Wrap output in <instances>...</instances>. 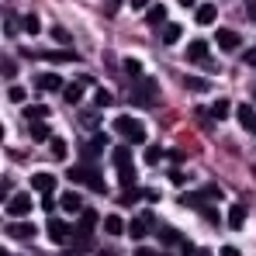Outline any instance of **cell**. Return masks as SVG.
Instances as JSON below:
<instances>
[{"label": "cell", "instance_id": "1", "mask_svg": "<svg viewBox=\"0 0 256 256\" xmlns=\"http://www.w3.org/2000/svg\"><path fill=\"white\" fill-rule=\"evenodd\" d=\"M114 132L122 135V138H128V142H146L149 135H146V125L138 122V118H132V114H118L114 118Z\"/></svg>", "mask_w": 256, "mask_h": 256}, {"label": "cell", "instance_id": "2", "mask_svg": "<svg viewBox=\"0 0 256 256\" xmlns=\"http://www.w3.org/2000/svg\"><path fill=\"white\" fill-rule=\"evenodd\" d=\"M70 180L86 184L94 194H104V190H108V187H104V176L97 173V166H70Z\"/></svg>", "mask_w": 256, "mask_h": 256}, {"label": "cell", "instance_id": "3", "mask_svg": "<svg viewBox=\"0 0 256 256\" xmlns=\"http://www.w3.org/2000/svg\"><path fill=\"white\" fill-rule=\"evenodd\" d=\"M187 59H190V62H201L208 73H214V70H218V62H214V59H208V42H201V38L187 45Z\"/></svg>", "mask_w": 256, "mask_h": 256}, {"label": "cell", "instance_id": "4", "mask_svg": "<svg viewBox=\"0 0 256 256\" xmlns=\"http://www.w3.org/2000/svg\"><path fill=\"white\" fill-rule=\"evenodd\" d=\"M97 222H100V214L94 212V208H84V212H80V222H76V236H80V242H86V239L94 236Z\"/></svg>", "mask_w": 256, "mask_h": 256}, {"label": "cell", "instance_id": "5", "mask_svg": "<svg viewBox=\"0 0 256 256\" xmlns=\"http://www.w3.org/2000/svg\"><path fill=\"white\" fill-rule=\"evenodd\" d=\"M152 228H156V218L146 212V214H138V218H135V222L128 225V236H132V239H146V236H149Z\"/></svg>", "mask_w": 256, "mask_h": 256}, {"label": "cell", "instance_id": "6", "mask_svg": "<svg viewBox=\"0 0 256 256\" xmlns=\"http://www.w3.org/2000/svg\"><path fill=\"white\" fill-rule=\"evenodd\" d=\"M156 97H160V90H156L152 80H138V86L132 90V100H135V104H152Z\"/></svg>", "mask_w": 256, "mask_h": 256}, {"label": "cell", "instance_id": "7", "mask_svg": "<svg viewBox=\"0 0 256 256\" xmlns=\"http://www.w3.org/2000/svg\"><path fill=\"white\" fill-rule=\"evenodd\" d=\"M7 212L14 214V218L28 214V212H32V194H14V198L7 201Z\"/></svg>", "mask_w": 256, "mask_h": 256}, {"label": "cell", "instance_id": "8", "mask_svg": "<svg viewBox=\"0 0 256 256\" xmlns=\"http://www.w3.org/2000/svg\"><path fill=\"white\" fill-rule=\"evenodd\" d=\"M7 236L10 239H32L35 236V222H10L7 225Z\"/></svg>", "mask_w": 256, "mask_h": 256}, {"label": "cell", "instance_id": "9", "mask_svg": "<svg viewBox=\"0 0 256 256\" xmlns=\"http://www.w3.org/2000/svg\"><path fill=\"white\" fill-rule=\"evenodd\" d=\"M73 236V225L70 222H48V239L52 242H66Z\"/></svg>", "mask_w": 256, "mask_h": 256}, {"label": "cell", "instance_id": "10", "mask_svg": "<svg viewBox=\"0 0 256 256\" xmlns=\"http://www.w3.org/2000/svg\"><path fill=\"white\" fill-rule=\"evenodd\" d=\"M84 90H86V80H73V84H66V90H62V100L66 104H80Z\"/></svg>", "mask_w": 256, "mask_h": 256}, {"label": "cell", "instance_id": "11", "mask_svg": "<svg viewBox=\"0 0 256 256\" xmlns=\"http://www.w3.org/2000/svg\"><path fill=\"white\" fill-rule=\"evenodd\" d=\"M32 187H35L38 194H52V190H56V176H52V173H35V176H32Z\"/></svg>", "mask_w": 256, "mask_h": 256}, {"label": "cell", "instance_id": "12", "mask_svg": "<svg viewBox=\"0 0 256 256\" xmlns=\"http://www.w3.org/2000/svg\"><path fill=\"white\" fill-rule=\"evenodd\" d=\"M118 166V180H122V187H135V166H132V160H125V163H114Z\"/></svg>", "mask_w": 256, "mask_h": 256}, {"label": "cell", "instance_id": "13", "mask_svg": "<svg viewBox=\"0 0 256 256\" xmlns=\"http://www.w3.org/2000/svg\"><path fill=\"white\" fill-rule=\"evenodd\" d=\"M104 232H108V236H122V232H128V225L118 218V212H114V214L104 218Z\"/></svg>", "mask_w": 256, "mask_h": 256}, {"label": "cell", "instance_id": "14", "mask_svg": "<svg viewBox=\"0 0 256 256\" xmlns=\"http://www.w3.org/2000/svg\"><path fill=\"white\" fill-rule=\"evenodd\" d=\"M246 225V204H232L228 208V228H242Z\"/></svg>", "mask_w": 256, "mask_h": 256}, {"label": "cell", "instance_id": "15", "mask_svg": "<svg viewBox=\"0 0 256 256\" xmlns=\"http://www.w3.org/2000/svg\"><path fill=\"white\" fill-rule=\"evenodd\" d=\"M236 114H239L242 128H250V132H253V125H256V111H253V104H239V108H236Z\"/></svg>", "mask_w": 256, "mask_h": 256}, {"label": "cell", "instance_id": "16", "mask_svg": "<svg viewBox=\"0 0 256 256\" xmlns=\"http://www.w3.org/2000/svg\"><path fill=\"white\" fill-rule=\"evenodd\" d=\"M194 18H198V24H212L214 18H218V10H214V4H201L194 10Z\"/></svg>", "mask_w": 256, "mask_h": 256}, {"label": "cell", "instance_id": "17", "mask_svg": "<svg viewBox=\"0 0 256 256\" xmlns=\"http://www.w3.org/2000/svg\"><path fill=\"white\" fill-rule=\"evenodd\" d=\"M163 21H166V7L163 4H152L146 10V24H163Z\"/></svg>", "mask_w": 256, "mask_h": 256}, {"label": "cell", "instance_id": "18", "mask_svg": "<svg viewBox=\"0 0 256 256\" xmlns=\"http://www.w3.org/2000/svg\"><path fill=\"white\" fill-rule=\"evenodd\" d=\"M104 146H108V135H100V132H97V135H94V142H86V146H84V156H86V160H90V156H97Z\"/></svg>", "mask_w": 256, "mask_h": 256}, {"label": "cell", "instance_id": "19", "mask_svg": "<svg viewBox=\"0 0 256 256\" xmlns=\"http://www.w3.org/2000/svg\"><path fill=\"white\" fill-rule=\"evenodd\" d=\"M24 118H28V122H45V118H48V108H45V104H28V108H24Z\"/></svg>", "mask_w": 256, "mask_h": 256}, {"label": "cell", "instance_id": "20", "mask_svg": "<svg viewBox=\"0 0 256 256\" xmlns=\"http://www.w3.org/2000/svg\"><path fill=\"white\" fill-rule=\"evenodd\" d=\"M218 45L228 52V48H236V45H239V35H236V32H228V28H218Z\"/></svg>", "mask_w": 256, "mask_h": 256}, {"label": "cell", "instance_id": "21", "mask_svg": "<svg viewBox=\"0 0 256 256\" xmlns=\"http://www.w3.org/2000/svg\"><path fill=\"white\" fill-rule=\"evenodd\" d=\"M62 212H84V198L80 194H62Z\"/></svg>", "mask_w": 256, "mask_h": 256}, {"label": "cell", "instance_id": "22", "mask_svg": "<svg viewBox=\"0 0 256 256\" xmlns=\"http://www.w3.org/2000/svg\"><path fill=\"white\" fill-rule=\"evenodd\" d=\"M180 24H163V45H173V42H180Z\"/></svg>", "mask_w": 256, "mask_h": 256}, {"label": "cell", "instance_id": "23", "mask_svg": "<svg viewBox=\"0 0 256 256\" xmlns=\"http://www.w3.org/2000/svg\"><path fill=\"white\" fill-rule=\"evenodd\" d=\"M228 111H232V104L222 97V100H214V108H212V118L214 122H222V118H228Z\"/></svg>", "mask_w": 256, "mask_h": 256}, {"label": "cell", "instance_id": "24", "mask_svg": "<svg viewBox=\"0 0 256 256\" xmlns=\"http://www.w3.org/2000/svg\"><path fill=\"white\" fill-rule=\"evenodd\" d=\"M32 138H35V142H48V138H52V135H48V125H45V122H32Z\"/></svg>", "mask_w": 256, "mask_h": 256}, {"label": "cell", "instance_id": "25", "mask_svg": "<svg viewBox=\"0 0 256 256\" xmlns=\"http://www.w3.org/2000/svg\"><path fill=\"white\" fill-rule=\"evenodd\" d=\"M38 86H42V90H59L62 80H59L56 73H42V76H38Z\"/></svg>", "mask_w": 256, "mask_h": 256}, {"label": "cell", "instance_id": "26", "mask_svg": "<svg viewBox=\"0 0 256 256\" xmlns=\"http://www.w3.org/2000/svg\"><path fill=\"white\" fill-rule=\"evenodd\" d=\"M160 242H163V246L180 242V232H176V228H160Z\"/></svg>", "mask_w": 256, "mask_h": 256}, {"label": "cell", "instance_id": "27", "mask_svg": "<svg viewBox=\"0 0 256 256\" xmlns=\"http://www.w3.org/2000/svg\"><path fill=\"white\" fill-rule=\"evenodd\" d=\"M24 32H28V35H38V32H42V21H38L35 14H28V18H24Z\"/></svg>", "mask_w": 256, "mask_h": 256}, {"label": "cell", "instance_id": "28", "mask_svg": "<svg viewBox=\"0 0 256 256\" xmlns=\"http://www.w3.org/2000/svg\"><path fill=\"white\" fill-rule=\"evenodd\" d=\"M45 59H52V62H73L80 56H73V52H45Z\"/></svg>", "mask_w": 256, "mask_h": 256}, {"label": "cell", "instance_id": "29", "mask_svg": "<svg viewBox=\"0 0 256 256\" xmlns=\"http://www.w3.org/2000/svg\"><path fill=\"white\" fill-rule=\"evenodd\" d=\"M125 73L138 80V76H142V62H138V59H125Z\"/></svg>", "mask_w": 256, "mask_h": 256}, {"label": "cell", "instance_id": "30", "mask_svg": "<svg viewBox=\"0 0 256 256\" xmlns=\"http://www.w3.org/2000/svg\"><path fill=\"white\" fill-rule=\"evenodd\" d=\"M0 73H4L7 80H10V76H18V62H14V59H7V62H0Z\"/></svg>", "mask_w": 256, "mask_h": 256}, {"label": "cell", "instance_id": "31", "mask_svg": "<svg viewBox=\"0 0 256 256\" xmlns=\"http://www.w3.org/2000/svg\"><path fill=\"white\" fill-rule=\"evenodd\" d=\"M160 160H163V149L149 146V149H146V163H160Z\"/></svg>", "mask_w": 256, "mask_h": 256}, {"label": "cell", "instance_id": "32", "mask_svg": "<svg viewBox=\"0 0 256 256\" xmlns=\"http://www.w3.org/2000/svg\"><path fill=\"white\" fill-rule=\"evenodd\" d=\"M111 156H114V163H125V160H132V152H128V146H118V149H114Z\"/></svg>", "mask_w": 256, "mask_h": 256}, {"label": "cell", "instance_id": "33", "mask_svg": "<svg viewBox=\"0 0 256 256\" xmlns=\"http://www.w3.org/2000/svg\"><path fill=\"white\" fill-rule=\"evenodd\" d=\"M138 194H142V190H135V187H128L125 194H122V204H135V201H138Z\"/></svg>", "mask_w": 256, "mask_h": 256}, {"label": "cell", "instance_id": "34", "mask_svg": "<svg viewBox=\"0 0 256 256\" xmlns=\"http://www.w3.org/2000/svg\"><path fill=\"white\" fill-rule=\"evenodd\" d=\"M7 97H10L14 104H21V100H24V86H10V90H7Z\"/></svg>", "mask_w": 256, "mask_h": 256}, {"label": "cell", "instance_id": "35", "mask_svg": "<svg viewBox=\"0 0 256 256\" xmlns=\"http://www.w3.org/2000/svg\"><path fill=\"white\" fill-rule=\"evenodd\" d=\"M52 38L62 42V45H70V32H66V28H52Z\"/></svg>", "mask_w": 256, "mask_h": 256}, {"label": "cell", "instance_id": "36", "mask_svg": "<svg viewBox=\"0 0 256 256\" xmlns=\"http://www.w3.org/2000/svg\"><path fill=\"white\" fill-rule=\"evenodd\" d=\"M84 125L97 128V125H100V114H97V111H86V114H84Z\"/></svg>", "mask_w": 256, "mask_h": 256}, {"label": "cell", "instance_id": "37", "mask_svg": "<svg viewBox=\"0 0 256 256\" xmlns=\"http://www.w3.org/2000/svg\"><path fill=\"white\" fill-rule=\"evenodd\" d=\"M66 149H70V146H66L62 138H52V152H56V156H66Z\"/></svg>", "mask_w": 256, "mask_h": 256}, {"label": "cell", "instance_id": "38", "mask_svg": "<svg viewBox=\"0 0 256 256\" xmlns=\"http://www.w3.org/2000/svg\"><path fill=\"white\" fill-rule=\"evenodd\" d=\"M201 212H204V218H208V222H212V225H218V222H222V218H218V212H214L212 204H204V208H201Z\"/></svg>", "mask_w": 256, "mask_h": 256}, {"label": "cell", "instance_id": "39", "mask_svg": "<svg viewBox=\"0 0 256 256\" xmlns=\"http://www.w3.org/2000/svg\"><path fill=\"white\" fill-rule=\"evenodd\" d=\"M184 84L190 86V90H204V86H208V84H201V80H198V76H187V80H184Z\"/></svg>", "mask_w": 256, "mask_h": 256}, {"label": "cell", "instance_id": "40", "mask_svg": "<svg viewBox=\"0 0 256 256\" xmlns=\"http://www.w3.org/2000/svg\"><path fill=\"white\" fill-rule=\"evenodd\" d=\"M97 104L108 108V104H111V94H108V90H97Z\"/></svg>", "mask_w": 256, "mask_h": 256}, {"label": "cell", "instance_id": "41", "mask_svg": "<svg viewBox=\"0 0 256 256\" xmlns=\"http://www.w3.org/2000/svg\"><path fill=\"white\" fill-rule=\"evenodd\" d=\"M218 256H242V253H239L236 246H222V250H218Z\"/></svg>", "mask_w": 256, "mask_h": 256}, {"label": "cell", "instance_id": "42", "mask_svg": "<svg viewBox=\"0 0 256 256\" xmlns=\"http://www.w3.org/2000/svg\"><path fill=\"white\" fill-rule=\"evenodd\" d=\"M246 14H250V18L256 21V0H250V4H246Z\"/></svg>", "mask_w": 256, "mask_h": 256}, {"label": "cell", "instance_id": "43", "mask_svg": "<svg viewBox=\"0 0 256 256\" xmlns=\"http://www.w3.org/2000/svg\"><path fill=\"white\" fill-rule=\"evenodd\" d=\"M132 7H138V10H146V7H149V0H132Z\"/></svg>", "mask_w": 256, "mask_h": 256}, {"label": "cell", "instance_id": "44", "mask_svg": "<svg viewBox=\"0 0 256 256\" xmlns=\"http://www.w3.org/2000/svg\"><path fill=\"white\" fill-rule=\"evenodd\" d=\"M246 62H250V66H256V48L250 52V56H246Z\"/></svg>", "mask_w": 256, "mask_h": 256}, {"label": "cell", "instance_id": "45", "mask_svg": "<svg viewBox=\"0 0 256 256\" xmlns=\"http://www.w3.org/2000/svg\"><path fill=\"white\" fill-rule=\"evenodd\" d=\"M135 256H156L152 250H135Z\"/></svg>", "mask_w": 256, "mask_h": 256}, {"label": "cell", "instance_id": "46", "mask_svg": "<svg viewBox=\"0 0 256 256\" xmlns=\"http://www.w3.org/2000/svg\"><path fill=\"white\" fill-rule=\"evenodd\" d=\"M97 256H118V250H100Z\"/></svg>", "mask_w": 256, "mask_h": 256}, {"label": "cell", "instance_id": "47", "mask_svg": "<svg viewBox=\"0 0 256 256\" xmlns=\"http://www.w3.org/2000/svg\"><path fill=\"white\" fill-rule=\"evenodd\" d=\"M187 256H208L204 250H187Z\"/></svg>", "mask_w": 256, "mask_h": 256}, {"label": "cell", "instance_id": "48", "mask_svg": "<svg viewBox=\"0 0 256 256\" xmlns=\"http://www.w3.org/2000/svg\"><path fill=\"white\" fill-rule=\"evenodd\" d=\"M0 201H7V184H0Z\"/></svg>", "mask_w": 256, "mask_h": 256}, {"label": "cell", "instance_id": "49", "mask_svg": "<svg viewBox=\"0 0 256 256\" xmlns=\"http://www.w3.org/2000/svg\"><path fill=\"white\" fill-rule=\"evenodd\" d=\"M176 4H184V7H194V0H176Z\"/></svg>", "mask_w": 256, "mask_h": 256}, {"label": "cell", "instance_id": "50", "mask_svg": "<svg viewBox=\"0 0 256 256\" xmlns=\"http://www.w3.org/2000/svg\"><path fill=\"white\" fill-rule=\"evenodd\" d=\"M0 138H4V125H0Z\"/></svg>", "mask_w": 256, "mask_h": 256}, {"label": "cell", "instance_id": "51", "mask_svg": "<svg viewBox=\"0 0 256 256\" xmlns=\"http://www.w3.org/2000/svg\"><path fill=\"white\" fill-rule=\"evenodd\" d=\"M62 256H76V253H62Z\"/></svg>", "mask_w": 256, "mask_h": 256}, {"label": "cell", "instance_id": "52", "mask_svg": "<svg viewBox=\"0 0 256 256\" xmlns=\"http://www.w3.org/2000/svg\"><path fill=\"white\" fill-rule=\"evenodd\" d=\"M160 256H170V253H160Z\"/></svg>", "mask_w": 256, "mask_h": 256}, {"label": "cell", "instance_id": "53", "mask_svg": "<svg viewBox=\"0 0 256 256\" xmlns=\"http://www.w3.org/2000/svg\"><path fill=\"white\" fill-rule=\"evenodd\" d=\"M0 256H7V253H0Z\"/></svg>", "mask_w": 256, "mask_h": 256}, {"label": "cell", "instance_id": "54", "mask_svg": "<svg viewBox=\"0 0 256 256\" xmlns=\"http://www.w3.org/2000/svg\"><path fill=\"white\" fill-rule=\"evenodd\" d=\"M253 132H256V125H253Z\"/></svg>", "mask_w": 256, "mask_h": 256}, {"label": "cell", "instance_id": "55", "mask_svg": "<svg viewBox=\"0 0 256 256\" xmlns=\"http://www.w3.org/2000/svg\"><path fill=\"white\" fill-rule=\"evenodd\" d=\"M253 173H256V170H253Z\"/></svg>", "mask_w": 256, "mask_h": 256}]
</instances>
